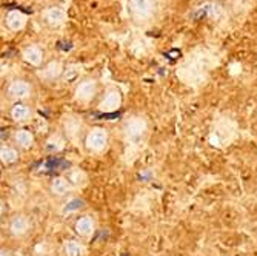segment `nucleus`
Masks as SVG:
<instances>
[{"instance_id":"1","label":"nucleus","mask_w":257,"mask_h":256,"mask_svg":"<svg viewBox=\"0 0 257 256\" xmlns=\"http://www.w3.org/2000/svg\"><path fill=\"white\" fill-rule=\"evenodd\" d=\"M108 145V133L103 128H92L86 133L85 136V147L91 153H100L106 148Z\"/></svg>"},{"instance_id":"2","label":"nucleus","mask_w":257,"mask_h":256,"mask_svg":"<svg viewBox=\"0 0 257 256\" xmlns=\"http://www.w3.org/2000/svg\"><path fill=\"white\" fill-rule=\"evenodd\" d=\"M97 95V82L94 79H85L77 83L76 91H74V99L80 104H86L92 101Z\"/></svg>"},{"instance_id":"3","label":"nucleus","mask_w":257,"mask_h":256,"mask_svg":"<svg viewBox=\"0 0 257 256\" xmlns=\"http://www.w3.org/2000/svg\"><path fill=\"white\" fill-rule=\"evenodd\" d=\"M148 130V124L144 118H140V116H134V118H130L126 122H125V127H123V131L126 134L128 139L131 141H137V139L142 137Z\"/></svg>"},{"instance_id":"4","label":"nucleus","mask_w":257,"mask_h":256,"mask_svg":"<svg viewBox=\"0 0 257 256\" xmlns=\"http://www.w3.org/2000/svg\"><path fill=\"white\" fill-rule=\"evenodd\" d=\"M120 105H122V95L117 88H108L99 104L100 110L105 113H112L115 110H119Z\"/></svg>"},{"instance_id":"5","label":"nucleus","mask_w":257,"mask_h":256,"mask_svg":"<svg viewBox=\"0 0 257 256\" xmlns=\"http://www.w3.org/2000/svg\"><path fill=\"white\" fill-rule=\"evenodd\" d=\"M130 11L134 19L147 20L154 11L153 0H130Z\"/></svg>"},{"instance_id":"6","label":"nucleus","mask_w":257,"mask_h":256,"mask_svg":"<svg viewBox=\"0 0 257 256\" xmlns=\"http://www.w3.org/2000/svg\"><path fill=\"white\" fill-rule=\"evenodd\" d=\"M8 96L11 99L16 101H23V99H28L31 95V85L22 79H16L8 85Z\"/></svg>"},{"instance_id":"7","label":"nucleus","mask_w":257,"mask_h":256,"mask_svg":"<svg viewBox=\"0 0 257 256\" xmlns=\"http://www.w3.org/2000/svg\"><path fill=\"white\" fill-rule=\"evenodd\" d=\"M30 230V221L27 216L23 215H17L11 219L10 222V233L16 238H22L28 233Z\"/></svg>"},{"instance_id":"8","label":"nucleus","mask_w":257,"mask_h":256,"mask_svg":"<svg viewBox=\"0 0 257 256\" xmlns=\"http://www.w3.org/2000/svg\"><path fill=\"white\" fill-rule=\"evenodd\" d=\"M5 22H7V27L11 31H20V30L25 28V25H27V16L23 14L22 11L13 10V11H10L7 14Z\"/></svg>"},{"instance_id":"9","label":"nucleus","mask_w":257,"mask_h":256,"mask_svg":"<svg viewBox=\"0 0 257 256\" xmlns=\"http://www.w3.org/2000/svg\"><path fill=\"white\" fill-rule=\"evenodd\" d=\"M74 230L76 233L82 238H88L94 233L96 230V222L91 216H82L76 221V225H74Z\"/></svg>"},{"instance_id":"10","label":"nucleus","mask_w":257,"mask_h":256,"mask_svg":"<svg viewBox=\"0 0 257 256\" xmlns=\"http://www.w3.org/2000/svg\"><path fill=\"white\" fill-rule=\"evenodd\" d=\"M43 19H45V22L48 23L50 27L56 28V27H60L62 23L66 20V13L62 8L51 7V8H48L43 13Z\"/></svg>"},{"instance_id":"11","label":"nucleus","mask_w":257,"mask_h":256,"mask_svg":"<svg viewBox=\"0 0 257 256\" xmlns=\"http://www.w3.org/2000/svg\"><path fill=\"white\" fill-rule=\"evenodd\" d=\"M22 57H23V60H25L27 63H30L31 66H39L43 62V51H42L40 46H37V45H30V46H27L25 50H23Z\"/></svg>"},{"instance_id":"12","label":"nucleus","mask_w":257,"mask_h":256,"mask_svg":"<svg viewBox=\"0 0 257 256\" xmlns=\"http://www.w3.org/2000/svg\"><path fill=\"white\" fill-rule=\"evenodd\" d=\"M82 128V119L77 118V116H66L63 121V130L65 134L68 136V139H74L77 137V134L80 133Z\"/></svg>"},{"instance_id":"13","label":"nucleus","mask_w":257,"mask_h":256,"mask_svg":"<svg viewBox=\"0 0 257 256\" xmlns=\"http://www.w3.org/2000/svg\"><path fill=\"white\" fill-rule=\"evenodd\" d=\"M63 74V66L59 60H53L46 65L42 71H40V77L46 79V80H54L57 77H60Z\"/></svg>"},{"instance_id":"14","label":"nucleus","mask_w":257,"mask_h":256,"mask_svg":"<svg viewBox=\"0 0 257 256\" xmlns=\"http://www.w3.org/2000/svg\"><path fill=\"white\" fill-rule=\"evenodd\" d=\"M14 141H16V144H17L20 148L28 150V148H31L33 144H34V136H33L31 131L25 130V128H22V130H17V131L14 133Z\"/></svg>"},{"instance_id":"15","label":"nucleus","mask_w":257,"mask_h":256,"mask_svg":"<svg viewBox=\"0 0 257 256\" xmlns=\"http://www.w3.org/2000/svg\"><path fill=\"white\" fill-rule=\"evenodd\" d=\"M11 118L16 122H27L31 118V110L28 105L17 102L13 108H11Z\"/></svg>"},{"instance_id":"16","label":"nucleus","mask_w":257,"mask_h":256,"mask_svg":"<svg viewBox=\"0 0 257 256\" xmlns=\"http://www.w3.org/2000/svg\"><path fill=\"white\" fill-rule=\"evenodd\" d=\"M73 185L69 184V181L66 178H54L51 182V193L56 196H65L69 190H71Z\"/></svg>"},{"instance_id":"17","label":"nucleus","mask_w":257,"mask_h":256,"mask_svg":"<svg viewBox=\"0 0 257 256\" xmlns=\"http://www.w3.org/2000/svg\"><path fill=\"white\" fill-rule=\"evenodd\" d=\"M66 179L69 181V184H71L73 187H83L86 184V175L80 168H71L66 175Z\"/></svg>"},{"instance_id":"18","label":"nucleus","mask_w":257,"mask_h":256,"mask_svg":"<svg viewBox=\"0 0 257 256\" xmlns=\"http://www.w3.org/2000/svg\"><path fill=\"white\" fill-rule=\"evenodd\" d=\"M0 159H2V162L5 165L14 164V162L19 159L17 148H14L11 145H2V148H0Z\"/></svg>"},{"instance_id":"19","label":"nucleus","mask_w":257,"mask_h":256,"mask_svg":"<svg viewBox=\"0 0 257 256\" xmlns=\"http://www.w3.org/2000/svg\"><path fill=\"white\" fill-rule=\"evenodd\" d=\"M65 254L66 256H85V247L82 242L76 239H69L65 242Z\"/></svg>"},{"instance_id":"20","label":"nucleus","mask_w":257,"mask_h":256,"mask_svg":"<svg viewBox=\"0 0 257 256\" xmlns=\"http://www.w3.org/2000/svg\"><path fill=\"white\" fill-rule=\"evenodd\" d=\"M65 147V139L60 134H53L48 141H46V150L51 153H59Z\"/></svg>"},{"instance_id":"21","label":"nucleus","mask_w":257,"mask_h":256,"mask_svg":"<svg viewBox=\"0 0 257 256\" xmlns=\"http://www.w3.org/2000/svg\"><path fill=\"white\" fill-rule=\"evenodd\" d=\"M202 10L211 19H217L220 16V13H222V8L217 4H206L205 7H202Z\"/></svg>"},{"instance_id":"22","label":"nucleus","mask_w":257,"mask_h":256,"mask_svg":"<svg viewBox=\"0 0 257 256\" xmlns=\"http://www.w3.org/2000/svg\"><path fill=\"white\" fill-rule=\"evenodd\" d=\"M77 74H79V71L76 69V66H71V68L68 69V71H65L63 77H65V80H73Z\"/></svg>"},{"instance_id":"23","label":"nucleus","mask_w":257,"mask_h":256,"mask_svg":"<svg viewBox=\"0 0 257 256\" xmlns=\"http://www.w3.org/2000/svg\"><path fill=\"white\" fill-rule=\"evenodd\" d=\"M82 201H79V199H76V201H71L69 204H66L68 207H66V212H74V210H77V208H80L82 207Z\"/></svg>"},{"instance_id":"24","label":"nucleus","mask_w":257,"mask_h":256,"mask_svg":"<svg viewBox=\"0 0 257 256\" xmlns=\"http://www.w3.org/2000/svg\"><path fill=\"white\" fill-rule=\"evenodd\" d=\"M0 256H11V253L8 251V250H5V248H2V254Z\"/></svg>"}]
</instances>
